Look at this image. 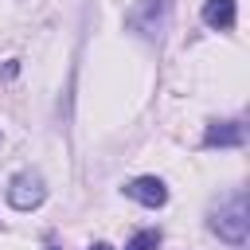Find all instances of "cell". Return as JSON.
<instances>
[{
	"label": "cell",
	"mask_w": 250,
	"mask_h": 250,
	"mask_svg": "<svg viewBox=\"0 0 250 250\" xmlns=\"http://www.w3.org/2000/svg\"><path fill=\"white\" fill-rule=\"evenodd\" d=\"M207 227H211L223 242L246 246V234H250V199H246V191H234L230 199H223V203L211 211Z\"/></svg>",
	"instance_id": "obj_1"
},
{
	"label": "cell",
	"mask_w": 250,
	"mask_h": 250,
	"mask_svg": "<svg viewBox=\"0 0 250 250\" xmlns=\"http://www.w3.org/2000/svg\"><path fill=\"white\" fill-rule=\"evenodd\" d=\"M4 199H8V207H16V211H35V207L47 199V180H43L39 172L23 168V172H16V176L8 180Z\"/></svg>",
	"instance_id": "obj_2"
},
{
	"label": "cell",
	"mask_w": 250,
	"mask_h": 250,
	"mask_svg": "<svg viewBox=\"0 0 250 250\" xmlns=\"http://www.w3.org/2000/svg\"><path fill=\"white\" fill-rule=\"evenodd\" d=\"M125 195L137 199L141 207H152V211L168 203V188H164V180H156V176H137V180H129V184H125Z\"/></svg>",
	"instance_id": "obj_3"
},
{
	"label": "cell",
	"mask_w": 250,
	"mask_h": 250,
	"mask_svg": "<svg viewBox=\"0 0 250 250\" xmlns=\"http://www.w3.org/2000/svg\"><path fill=\"white\" fill-rule=\"evenodd\" d=\"M242 141H246L242 121H211L207 133H203V145L207 148H238Z\"/></svg>",
	"instance_id": "obj_4"
},
{
	"label": "cell",
	"mask_w": 250,
	"mask_h": 250,
	"mask_svg": "<svg viewBox=\"0 0 250 250\" xmlns=\"http://www.w3.org/2000/svg\"><path fill=\"white\" fill-rule=\"evenodd\" d=\"M199 16H203V23H207L211 31H230L234 20H238V4H234V0H207Z\"/></svg>",
	"instance_id": "obj_5"
},
{
	"label": "cell",
	"mask_w": 250,
	"mask_h": 250,
	"mask_svg": "<svg viewBox=\"0 0 250 250\" xmlns=\"http://www.w3.org/2000/svg\"><path fill=\"white\" fill-rule=\"evenodd\" d=\"M125 250H160V230H156V227L137 230V234L125 242Z\"/></svg>",
	"instance_id": "obj_6"
},
{
	"label": "cell",
	"mask_w": 250,
	"mask_h": 250,
	"mask_svg": "<svg viewBox=\"0 0 250 250\" xmlns=\"http://www.w3.org/2000/svg\"><path fill=\"white\" fill-rule=\"evenodd\" d=\"M90 250H113V246H109V242H94Z\"/></svg>",
	"instance_id": "obj_7"
},
{
	"label": "cell",
	"mask_w": 250,
	"mask_h": 250,
	"mask_svg": "<svg viewBox=\"0 0 250 250\" xmlns=\"http://www.w3.org/2000/svg\"><path fill=\"white\" fill-rule=\"evenodd\" d=\"M43 250H59V246H43Z\"/></svg>",
	"instance_id": "obj_8"
}]
</instances>
